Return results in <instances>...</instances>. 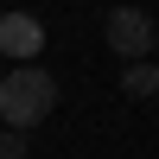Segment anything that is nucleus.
<instances>
[{
    "label": "nucleus",
    "instance_id": "7",
    "mask_svg": "<svg viewBox=\"0 0 159 159\" xmlns=\"http://www.w3.org/2000/svg\"><path fill=\"white\" fill-rule=\"evenodd\" d=\"M0 76H7V57H0Z\"/></svg>",
    "mask_w": 159,
    "mask_h": 159
},
{
    "label": "nucleus",
    "instance_id": "6",
    "mask_svg": "<svg viewBox=\"0 0 159 159\" xmlns=\"http://www.w3.org/2000/svg\"><path fill=\"white\" fill-rule=\"evenodd\" d=\"M153 64H159V38H153Z\"/></svg>",
    "mask_w": 159,
    "mask_h": 159
},
{
    "label": "nucleus",
    "instance_id": "2",
    "mask_svg": "<svg viewBox=\"0 0 159 159\" xmlns=\"http://www.w3.org/2000/svg\"><path fill=\"white\" fill-rule=\"evenodd\" d=\"M102 38H108V51L121 64H140L153 51V38H159V25L147 19V7H115L108 19H102Z\"/></svg>",
    "mask_w": 159,
    "mask_h": 159
},
{
    "label": "nucleus",
    "instance_id": "4",
    "mask_svg": "<svg viewBox=\"0 0 159 159\" xmlns=\"http://www.w3.org/2000/svg\"><path fill=\"white\" fill-rule=\"evenodd\" d=\"M121 89H127L134 102H153V96H159V64H153V57H140V64H127V76H121Z\"/></svg>",
    "mask_w": 159,
    "mask_h": 159
},
{
    "label": "nucleus",
    "instance_id": "5",
    "mask_svg": "<svg viewBox=\"0 0 159 159\" xmlns=\"http://www.w3.org/2000/svg\"><path fill=\"white\" fill-rule=\"evenodd\" d=\"M25 153H32L25 127H0V159H25Z\"/></svg>",
    "mask_w": 159,
    "mask_h": 159
},
{
    "label": "nucleus",
    "instance_id": "1",
    "mask_svg": "<svg viewBox=\"0 0 159 159\" xmlns=\"http://www.w3.org/2000/svg\"><path fill=\"white\" fill-rule=\"evenodd\" d=\"M51 108H57V83H51V70H38V64H13V70L0 76V127H32V121H45Z\"/></svg>",
    "mask_w": 159,
    "mask_h": 159
},
{
    "label": "nucleus",
    "instance_id": "3",
    "mask_svg": "<svg viewBox=\"0 0 159 159\" xmlns=\"http://www.w3.org/2000/svg\"><path fill=\"white\" fill-rule=\"evenodd\" d=\"M38 51H45V25H38L32 13H0V57L38 64Z\"/></svg>",
    "mask_w": 159,
    "mask_h": 159
}]
</instances>
